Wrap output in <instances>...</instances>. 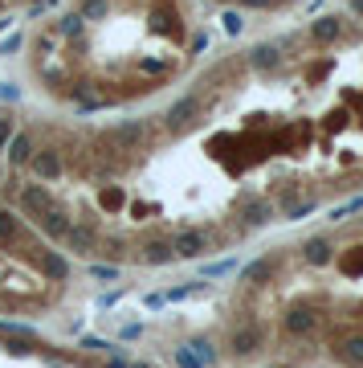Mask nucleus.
I'll list each match as a JSON object with an SVG mask.
<instances>
[{
  "instance_id": "obj_1",
  "label": "nucleus",
  "mask_w": 363,
  "mask_h": 368,
  "mask_svg": "<svg viewBox=\"0 0 363 368\" xmlns=\"http://www.w3.org/2000/svg\"><path fill=\"white\" fill-rule=\"evenodd\" d=\"M196 119H200V98H196V95H184V98H176V102L168 107L164 127H168V131H188Z\"/></svg>"
},
{
  "instance_id": "obj_2",
  "label": "nucleus",
  "mask_w": 363,
  "mask_h": 368,
  "mask_svg": "<svg viewBox=\"0 0 363 368\" xmlns=\"http://www.w3.org/2000/svg\"><path fill=\"white\" fill-rule=\"evenodd\" d=\"M204 250H208V233L204 229H180L171 238V254L176 258H200Z\"/></svg>"
},
{
  "instance_id": "obj_3",
  "label": "nucleus",
  "mask_w": 363,
  "mask_h": 368,
  "mask_svg": "<svg viewBox=\"0 0 363 368\" xmlns=\"http://www.w3.org/2000/svg\"><path fill=\"white\" fill-rule=\"evenodd\" d=\"M37 225H41V233H45V238H57V242H66V233H70L73 217L66 213V209H57V205H53L49 213H41V217H37Z\"/></svg>"
},
{
  "instance_id": "obj_4",
  "label": "nucleus",
  "mask_w": 363,
  "mask_h": 368,
  "mask_svg": "<svg viewBox=\"0 0 363 368\" xmlns=\"http://www.w3.org/2000/svg\"><path fill=\"white\" fill-rule=\"evenodd\" d=\"M33 151H37V144H33V135L29 131H13V139L4 144V156H8V164H29L33 160Z\"/></svg>"
},
{
  "instance_id": "obj_5",
  "label": "nucleus",
  "mask_w": 363,
  "mask_h": 368,
  "mask_svg": "<svg viewBox=\"0 0 363 368\" xmlns=\"http://www.w3.org/2000/svg\"><path fill=\"white\" fill-rule=\"evenodd\" d=\"M21 209L29 213V217H41V213H49V209H53V196H49V189H41V184H29V189H21Z\"/></svg>"
},
{
  "instance_id": "obj_6",
  "label": "nucleus",
  "mask_w": 363,
  "mask_h": 368,
  "mask_svg": "<svg viewBox=\"0 0 363 368\" xmlns=\"http://www.w3.org/2000/svg\"><path fill=\"white\" fill-rule=\"evenodd\" d=\"M29 164H33V172H37L41 180H57V176H62V156H57L53 147L33 151V160H29Z\"/></svg>"
},
{
  "instance_id": "obj_7",
  "label": "nucleus",
  "mask_w": 363,
  "mask_h": 368,
  "mask_svg": "<svg viewBox=\"0 0 363 368\" xmlns=\"http://www.w3.org/2000/svg\"><path fill=\"white\" fill-rule=\"evenodd\" d=\"M339 37H343V21L339 17H315V21H311V41L331 46V41H339Z\"/></svg>"
},
{
  "instance_id": "obj_8",
  "label": "nucleus",
  "mask_w": 363,
  "mask_h": 368,
  "mask_svg": "<svg viewBox=\"0 0 363 368\" xmlns=\"http://www.w3.org/2000/svg\"><path fill=\"white\" fill-rule=\"evenodd\" d=\"M37 266H41V274L53 278V282H66V278H70V262H66L62 254H53V250H41V254H37Z\"/></svg>"
},
{
  "instance_id": "obj_9",
  "label": "nucleus",
  "mask_w": 363,
  "mask_h": 368,
  "mask_svg": "<svg viewBox=\"0 0 363 368\" xmlns=\"http://www.w3.org/2000/svg\"><path fill=\"white\" fill-rule=\"evenodd\" d=\"M262 340H266L262 327H237L233 332V356H253L262 348Z\"/></svg>"
},
{
  "instance_id": "obj_10",
  "label": "nucleus",
  "mask_w": 363,
  "mask_h": 368,
  "mask_svg": "<svg viewBox=\"0 0 363 368\" xmlns=\"http://www.w3.org/2000/svg\"><path fill=\"white\" fill-rule=\"evenodd\" d=\"M318 327V315L311 311V307H294V311H286V332L290 336H311Z\"/></svg>"
},
{
  "instance_id": "obj_11",
  "label": "nucleus",
  "mask_w": 363,
  "mask_h": 368,
  "mask_svg": "<svg viewBox=\"0 0 363 368\" xmlns=\"http://www.w3.org/2000/svg\"><path fill=\"white\" fill-rule=\"evenodd\" d=\"M249 66L257 74H269L282 66V53H278V46H253L249 49Z\"/></svg>"
},
{
  "instance_id": "obj_12",
  "label": "nucleus",
  "mask_w": 363,
  "mask_h": 368,
  "mask_svg": "<svg viewBox=\"0 0 363 368\" xmlns=\"http://www.w3.org/2000/svg\"><path fill=\"white\" fill-rule=\"evenodd\" d=\"M111 139H115V144L119 147H139L147 139V127L139 119H131V123H119V127H115V131H111Z\"/></svg>"
},
{
  "instance_id": "obj_13",
  "label": "nucleus",
  "mask_w": 363,
  "mask_h": 368,
  "mask_svg": "<svg viewBox=\"0 0 363 368\" xmlns=\"http://www.w3.org/2000/svg\"><path fill=\"white\" fill-rule=\"evenodd\" d=\"M171 258V238H147L143 242V262H151V266H168Z\"/></svg>"
},
{
  "instance_id": "obj_14",
  "label": "nucleus",
  "mask_w": 363,
  "mask_h": 368,
  "mask_svg": "<svg viewBox=\"0 0 363 368\" xmlns=\"http://www.w3.org/2000/svg\"><path fill=\"white\" fill-rule=\"evenodd\" d=\"M302 258H306L311 266H327V262L335 258V245L327 242V238H311V242L302 245Z\"/></svg>"
},
{
  "instance_id": "obj_15",
  "label": "nucleus",
  "mask_w": 363,
  "mask_h": 368,
  "mask_svg": "<svg viewBox=\"0 0 363 368\" xmlns=\"http://www.w3.org/2000/svg\"><path fill=\"white\" fill-rule=\"evenodd\" d=\"M66 242H70V250H78V254H90V250L98 245V233L90 229V225H70Z\"/></svg>"
},
{
  "instance_id": "obj_16",
  "label": "nucleus",
  "mask_w": 363,
  "mask_h": 368,
  "mask_svg": "<svg viewBox=\"0 0 363 368\" xmlns=\"http://www.w3.org/2000/svg\"><path fill=\"white\" fill-rule=\"evenodd\" d=\"M241 213H245L249 225H266V221L273 217V200H245Z\"/></svg>"
},
{
  "instance_id": "obj_17",
  "label": "nucleus",
  "mask_w": 363,
  "mask_h": 368,
  "mask_svg": "<svg viewBox=\"0 0 363 368\" xmlns=\"http://www.w3.org/2000/svg\"><path fill=\"white\" fill-rule=\"evenodd\" d=\"M17 233H21V217H13L8 209H0V245L17 242Z\"/></svg>"
},
{
  "instance_id": "obj_18",
  "label": "nucleus",
  "mask_w": 363,
  "mask_h": 368,
  "mask_svg": "<svg viewBox=\"0 0 363 368\" xmlns=\"http://www.w3.org/2000/svg\"><path fill=\"white\" fill-rule=\"evenodd\" d=\"M269 274H273V262H269V258H257V262H249V266L241 270L245 282H262V278H269Z\"/></svg>"
},
{
  "instance_id": "obj_19",
  "label": "nucleus",
  "mask_w": 363,
  "mask_h": 368,
  "mask_svg": "<svg viewBox=\"0 0 363 368\" xmlns=\"http://www.w3.org/2000/svg\"><path fill=\"white\" fill-rule=\"evenodd\" d=\"M57 29H62L66 37H82V33H86V21H82V13L73 8V13H66V17H62V25H57Z\"/></svg>"
},
{
  "instance_id": "obj_20",
  "label": "nucleus",
  "mask_w": 363,
  "mask_h": 368,
  "mask_svg": "<svg viewBox=\"0 0 363 368\" xmlns=\"http://www.w3.org/2000/svg\"><path fill=\"white\" fill-rule=\"evenodd\" d=\"M343 360L347 364H363V336H351V340L343 343Z\"/></svg>"
},
{
  "instance_id": "obj_21",
  "label": "nucleus",
  "mask_w": 363,
  "mask_h": 368,
  "mask_svg": "<svg viewBox=\"0 0 363 368\" xmlns=\"http://www.w3.org/2000/svg\"><path fill=\"white\" fill-rule=\"evenodd\" d=\"M106 8H111L106 0H82L78 13H82V21H98V17H106Z\"/></svg>"
},
{
  "instance_id": "obj_22",
  "label": "nucleus",
  "mask_w": 363,
  "mask_h": 368,
  "mask_svg": "<svg viewBox=\"0 0 363 368\" xmlns=\"http://www.w3.org/2000/svg\"><path fill=\"white\" fill-rule=\"evenodd\" d=\"M315 213V200L306 196V200H294V205H286V221H302Z\"/></svg>"
},
{
  "instance_id": "obj_23",
  "label": "nucleus",
  "mask_w": 363,
  "mask_h": 368,
  "mask_svg": "<svg viewBox=\"0 0 363 368\" xmlns=\"http://www.w3.org/2000/svg\"><path fill=\"white\" fill-rule=\"evenodd\" d=\"M188 348H192L196 356H200V364H204V368H208V364H217V352H213V343H208V340H192Z\"/></svg>"
},
{
  "instance_id": "obj_24",
  "label": "nucleus",
  "mask_w": 363,
  "mask_h": 368,
  "mask_svg": "<svg viewBox=\"0 0 363 368\" xmlns=\"http://www.w3.org/2000/svg\"><path fill=\"white\" fill-rule=\"evenodd\" d=\"M171 356H176V364H180V368H204V364H200V356H196L192 348H176Z\"/></svg>"
},
{
  "instance_id": "obj_25",
  "label": "nucleus",
  "mask_w": 363,
  "mask_h": 368,
  "mask_svg": "<svg viewBox=\"0 0 363 368\" xmlns=\"http://www.w3.org/2000/svg\"><path fill=\"white\" fill-rule=\"evenodd\" d=\"M360 209H363V196H351L347 205H339V209L331 213V221H347V217H351V213H360Z\"/></svg>"
},
{
  "instance_id": "obj_26",
  "label": "nucleus",
  "mask_w": 363,
  "mask_h": 368,
  "mask_svg": "<svg viewBox=\"0 0 363 368\" xmlns=\"http://www.w3.org/2000/svg\"><path fill=\"white\" fill-rule=\"evenodd\" d=\"M229 270H237L233 258H225V262H213V266H204V278H220V274H229Z\"/></svg>"
},
{
  "instance_id": "obj_27",
  "label": "nucleus",
  "mask_w": 363,
  "mask_h": 368,
  "mask_svg": "<svg viewBox=\"0 0 363 368\" xmlns=\"http://www.w3.org/2000/svg\"><path fill=\"white\" fill-rule=\"evenodd\" d=\"M82 348H86V352H119V348H115V343L98 340V336H86V340H82Z\"/></svg>"
},
{
  "instance_id": "obj_28",
  "label": "nucleus",
  "mask_w": 363,
  "mask_h": 368,
  "mask_svg": "<svg viewBox=\"0 0 363 368\" xmlns=\"http://www.w3.org/2000/svg\"><path fill=\"white\" fill-rule=\"evenodd\" d=\"M90 274H94V278H106V282H115V278H119V266H111V262L102 266V262H98V266H90Z\"/></svg>"
},
{
  "instance_id": "obj_29",
  "label": "nucleus",
  "mask_w": 363,
  "mask_h": 368,
  "mask_svg": "<svg viewBox=\"0 0 363 368\" xmlns=\"http://www.w3.org/2000/svg\"><path fill=\"white\" fill-rule=\"evenodd\" d=\"M241 29H245L241 13H233V8H229V13H225V33H241Z\"/></svg>"
},
{
  "instance_id": "obj_30",
  "label": "nucleus",
  "mask_w": 363,
  "mask_h": 368,
  "mask_svg": "<svg viewBox=\"0 0 363 368\" xmlns=\"http://www.w3.org/2000/svg\"><path fill=\"white\" fill-rule=\"evenodd\" d=\"M8 352H13V356H29V352H33V340H8Z\"/></svg>"
},
{
  "instance_id": "obj_31",
  "label": "nucleus",
  "mask_w": 363,
  "mask_h": 368,
  "mask_svg": "<svg viewBox=\"0 0 363 368\" xmlns=\"http://www.w3.org/2000/svg\"><path fill=\"white\" fill-rule=\"evenodd\" d=\"M13 131H17V127H13V119H4V115H0V151H4V144H8V139H13Z\"/></svg>"
},
{
  "instance_id": "obj_32",
  "label": "nucleus",
  "mask_w": 363,
  "mask_h": 368,
  "mask_svg": "<svg viewBox=\"0 0 363 368\" xmlns=\"http://www.w3.org/2000/svg\"><path fill=\"white\" fill-rule=\"evenodd\" d=\"M0 98H4V102H17V98H21V90H17L13 82H0Z\"/></svg>"
},
{
  "instance_id": "obj_33",
  "label": "nucleus",
  "mask_w": 363,
  "mask_h": 368,
  "mask_svg": "<svg viewBox=\"0 0 363 368\" xmlns=\"http://www.w3.org/2000/svg\"><path fill=\"white\" fill-rule=\"evenodd\" d=\"M135 336H143V323H127L122 327V340H135Z\"/></svg>"
},
{
  "instance_id": "obj_34",
  "label": "nucleus",
  "mask_w": 363,
  "mask_h": 368,
  "mask_svg": "<svg viewBox=\"0 0 363 368\" xmlns=\"http://www.w3.org/2000/svg\"><path fill=\"white\" fill-rule=\"evenodd\" d=\"M278 200H282V205H294V200H298V189H282V193H278Z\"/></svg>"
},
{
  "instance_id": "obj_35",
  "label": "nucleus",
  "mask_w": 363,
  "mask_h": 368,
  "mask_svg": "<svg viewBox=\"0 0 363 368\" xmlns=\"http://www.w3.org/2000/svg\"><path fill=\"white\" fill-rule=\"evenodd\" d=\"M237 4H241V8H269L273 0H237Z\"/></svg>"
},
{
  "instance_id": "obj_36",
  "label": "nucleus",
  "mask_w": 363,
  "mask_h": 368,
  "mask_svg": "<svg viewBox=\"0 0 363 368\" xmlns=\"http://www.w3.org/2000/svg\"><path fill=\"white\" fill-rule=\"evenodd\" d=\"M192 49H196V53H200V49H208V33H196V37H192Z\"/></svg>"
},
{
  "instance_id": "obj_37",
  "label": "nucleus",
  "mask_w": 363,
  "mask_h": 368,
  "mask_svg": "<svg viewBox=\"0 0 363 368\" xmlns=\"http://www.w3.org/2000/svg\"><path fill=\"white\" fill-rule=\"evenodd\" d=\"M17 46H21V37H8V41H0V53H13Z\"/></svg>"
},
{
  "instance_id": "obj_38",
  "label": "nucleus",
  "mask_w": 363,
  "mask_h": 368,
  "mask_svg": "<svg viewBox=\"0 0 363 368\" xmlns=\"http://www.w3.org/2000/svg\"><path fill=\"white\" fill-rule=\"evenodd\" d=\"M106 368H131L127 360H106Z\"/></svg>"
},
{
  "instance_id": "obj_39",
  "label": "nucleus",
  "mask_w": 363,
  "mask_h": 368,
  "mask_svg": "<svg viewBox=\"0 0 363 368\" xmlns=\"http://www.w3.org/2000/svg\"><path fill=\"white\" fill-rule=\"evenodd\" d=\"M49 4H57V0H33V8H49Z\"/></svg>"
},
{
  "instance_id": "obj_40",
  "label": "nucleus",
  "mask_w": 363,
  "mask_h": 368,
  "mask_svg": "<svg viewBox=\"0 0 363 368\" xmlns=\"http://www.w3.org/2000/svg\"><path fill=\"white\" fill-rule=\"evenodd\" d=\"M351 4H355V8H360V13H363V0H351Z\"/></svg>"
}]
</instances>
